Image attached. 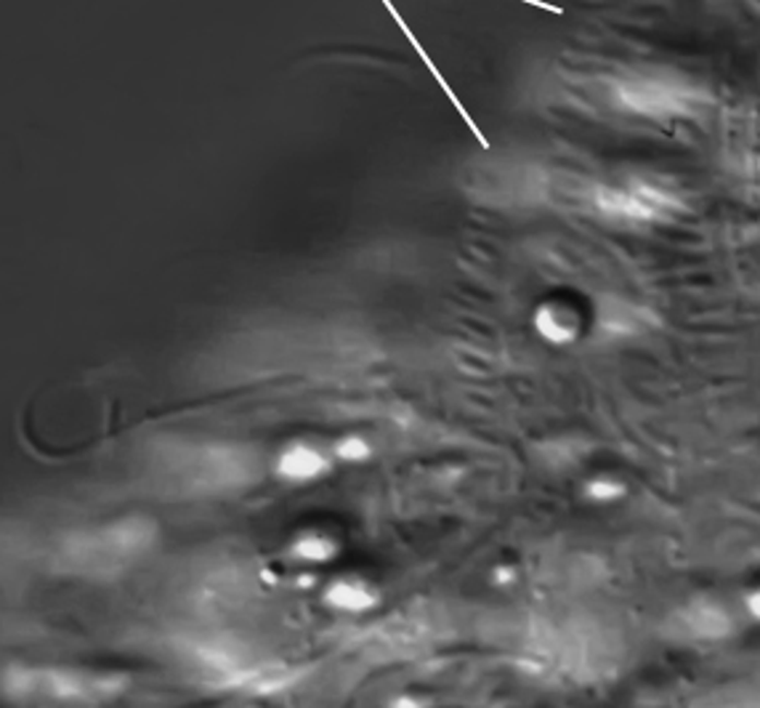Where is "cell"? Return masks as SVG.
<instances>
[{
  "label": "cell",
  "instance_id": "cell-15",
  "mask_svg": "<svg viewBox=\"0 0 760 708\" xmlns=\"http://www.w3.org/2000/svg\"><path fill=\"white\" fill-rule=\"evenodd\" d=\"M739 610L747 621L760 624V581L745 591V597H741L739 602Z\"/></svg>",
  "mask_w": 760,
  "mask_h": 708
},
{
  "label": "cell",
  "instance_id": "cell-7",
  "mask_svg": "<svg viewBox=\"0 0 760 708\" xmlns=\"http://www.w3.org/2000/svg\"><path fill=\"white\" fill-rule=\"evenodd\" d=\"M274 469H277L282 480L304 485V482L322 480L330 472V456L322 448H317V445L296 442L282 450Z\"/></svg>",
  "mask_w": 760,
  "mask_h": 708
},
{
  "label": "cell",
  "instance_id": "cell-12",
  "mask_svg": "<svg viewBox=\"0 0 760 708\" xmlns=\"http://www.w3.org/2000/svg\"><path fill=\"white\" fill-rule=\"evenodd\" d=\"M537 331H541L548 341H556V344H563V341H572L574 333H578V322L569 312H559L554 307H545L541 315H537Z\"/></svg>",
  "mask_w": 760,
  "mask_h": 708
},
{
  "label": "cell",
  "instance_id": "cell-3",
  "mask_svg": "<svg viewBox=\"0 0 760 708\" xmlns=\"http://www.w3.org/2000/svg\"><path fill=\"white\" fill-rule=\"evenodd\" d=\"M5 685L16 695H38L51 700H107L126 689V676L107 674V671L67 669V666H38L9 671Z\"/></svg>",
  "mask_w": 760,
  "mask_h": 708
},
{
  "label": "cell",
  "instance_id": "cell-8",
  "mask_svg": "<svg viewBox=\"0 0 760 708\" xmlns=\"http://www.w3.org/2000/svg\"><path fill=\"white\" fill-rule=\"evenodd\" d=\"M324 602L341 613H367L380 602L378 591L357 578H339L324 589Z\"/></svg>",
  "mask_w": 760,
  "mask_h": 708
},
{
  "label": "cell",
  "instance_id": "cell-13",
  "mask_svg": "<svg viewBox=\"0 0 760 708\" xmlns=\"http://www.w3.org/2000/svg\"><path fill=\"white\" fill-rule=\"evenodd\" d=\"M333 453L339 461L346 463H361V461H370L372 459V445L367 442L365 437L359 435H346L341 437L339 442L333 445Z\"/></svg>",
  "mask_w": 760,
  "mask_h": 708
},
{
  "label": "cell",
  "instance_id": "cell-6",
  "mask_svg": "<svg viewBox=\"0 0 760 708\" xmlns=\"http://www.w3.org/2000/svg\"><path fill=\"white\" fill-rule=\"evenodd\" d=\"M620 102L643 115H678L691 107V94L667 81H630L620 85Z\"/></svg>",
  "mask_w": 760,
  "mask_h": 708
},
{
  "label": "cell",
  "instance_id": "cell-14",
  "mask_svg": "<svg viewBox=\"0 0 760 708\" xmlns=\"http://www.w3.org/2000/svg\"><path fill=\"white\" fill-rule=\"evenodd\" d=\"M585 493L587 498L598 500V504H611V500H620L625 496V482L609 477V474H601V477L587 482Z\"/></svg>",
  "mask_w": 760,
  "mask_h": 708
},
{
  "label": "cell",
  "instance_id": "cell-2",
  "mask_svg": "<svg viewBox=\"0 0 760 708\" xmlns=\"http://www.w3.org/2000/svg\"><path fill=\"white\" fill-rule=\"evenodd\" d=\"M259 474L253 450L235 445H187L165 456L163 480L168 487L192 496H213L245 487Z\"/></svg>",
  "mask_w": 760,
  "mask_h": 708
},
{
  "label": "cell",
  "instance_id": "cell-10",
  "mask_svg": "<svg viewBox=\"0 0 760 708\" xmlns=\"http://www.w3.org/2000/svg\"><path fill=\"white\" fill-rule=\"evenodd\" d=\"M702 708H760V680L734 682L721 687Z\"/></svg>",
  "mask_w": 760,
  "mask_h": 708
},
{
  "label": "cell",
  "instance_id": "cell-5",
  "mask_svg": "<svg viewBox=\"0 0 760 708\" xmlns=\"http://www.w3.org/2000/svg\"><path fill=\"white\" fill-rule=\"evenodd\" d=\"M596 209L625 222H657L676 209V200L654 185L601 187L596 192Z\"/></svg>",
  "mask_w": 760,
  "mask_h": 708
},
{
  "label": "cell",
  "instance_id": "cell-4",
  "mask_svg": "<svg viewBox=\"0 0 760 708\" xmlns=\"http://www.w3.org/2000/svg\"><path fill=\"white\" fill-rule=\"evenodd\" d=\"M741 618H745V615H741L739 604L734 607V604L723 600V597L700 594L676 607V613H673L667 626H670L673 639H678V642L713 645L732 637L739 628Z\"/></svg>",
  "mask_w": 760,
  "mask_h": 708
},
{
  "label": "cell",
  "instance_id": "cell-9",
  "mask_svg": "<svg viewBox=\"0 0 760 708\" xmlns=\"http://www.w3.org/2000/svg\"><path fill=\"white\" fill-rule=\"evenodd\" d=\"M380 3H383V5H385V9H389L391 20H394V22H396V27H400V30H402V33H404V35H407L409 46H413V48H415V54H418V57H420V62H423V64H426V67H428V70H431V75H434V78H437V83L441 85V91H444V94H447V96H450V102H452V105H455V109H458V113H461V115H463V118H465V126H468V128H471V131H474V133H476V137H479V139H482V144H484V146H487V139H484V133L479 131V128H476V123H474V120H471V115H468V113H465V107L461 105V102H458V96H455V94H452V88H450V85H447V81H444V75H441V72L437 70V64H434V62H431V57H428V54H426V48H423V46H420V40H418V38H415V35H413V30H409V27H407V22H404V20H402V14H400V11H396V9H394V3H391V0H380Z\"/></svg>",
  "mask_w": 760,
  "mask_h": 708
},
{
  "label": "cell",
  "instance_id": "cell-1",
  "mask_svg": "<svg viewBox=\"0 0 760 708\" xmlns=\"http://www.w3.org/2000/svg\"><path fill=\"white\" fill-rule=\"evenodd\" d=\"M155 541L157 524L146 517L131 515L75 533L61 546V557L83 576H112L144 557Z\"/></svg>",
  "mask_w": 760,
  "mask_h": 708
},
{
  "label": "cell",
  "instance_id": "cell-11",
  "mask_svg": "<svg viewBox=\"0 0 760 708\" xmlns=\"http://www.w3.org/2000/svg\"><path fill=\"white\" fill-rule=\"evenodd\" d=\"M290 554L300 563L324 565L339 554V543L322 533H304L290 543Z\"/></svg>",
  "mask_w": 760,
  "mask_h": 708
}]
</instances>
